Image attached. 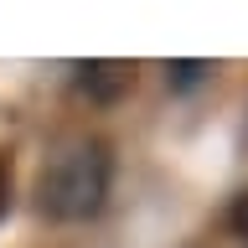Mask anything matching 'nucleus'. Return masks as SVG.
I'll return each mask as SVG.
<instances>
[{
	"mask_svg": "<svg viewBox=\"0 0 248 248\" xmlns=\"http://www.w3.org/2000/svg\"><path fill=\"white\" fill-rule=\"evenodd\" d=\"M207 73H212V62H166V78L176 88H191V83H202Z\"/></svg>",
	"mask_w": 248,
	"mask_h": 248,
	"instance_id": "nucleus-4",
	"label": "nucleus"
},
{
	"mask_svg": "<svg viewBox=\"0 0 248 248\" xmlns=\"http://www.w3.org/2000/svg\"><path fill=\"white\" fill-rule=\"evenodd\" d=\"M78 88L88 93L93 104H119L135 93V78H140V62H124V57H93V62H78Z\"/></svg>",
	"mask_w": 248,
	"mask_h": 248,
	"instance_id": "nucleus-2",
	"label": "nucleus"
},
{
	"mask_svg": "<svg viewBox=\"0 0 248 248\" xmlns=\"http://www.w3.org/2000/svg\"><path fill=\"white\" fill-rule=\"evenodd\" d=\"M114 181V150L98 135H67L36 170V212L52 222H88L104 212Z\"/></svg>",
	"mask_w": 248,
	"mask_h": 248,
	"instance_id": "nucleus-1",
	"label": "nucleus"
},
{
	"mask_svg": "<svg viewBox=\"0 0 248 248\" xmlns=\"http://www.w3.org/2000/svg\"><path fill=\"white\" fill-rule=\"evenodd\" d=\"M11 197H16V176H11V160L0 155V222H5V212H11Z\"/></svg>",
	"mask_w": 248,
	"mask_h": 248,
	"instance_id": "nucleus-5",
	"label": "nucleus"
},
{
	"mask_svg": "<svg viewBox=\"0 0 248 248\" xmlns=\"http://www.w3.org/2000/svg\"><path fill=\"white\" fill-rule=\"evenodd\" d=\"M228 232H232V238H238V243L248 248V186H243V191H238V197L228 202Z\"/></svg>",
	"mask_w": 248,
	"mask_h": 248,
	"instance_id": "nucleus-3",
	"label": "nucleus"
}]
</instances>
